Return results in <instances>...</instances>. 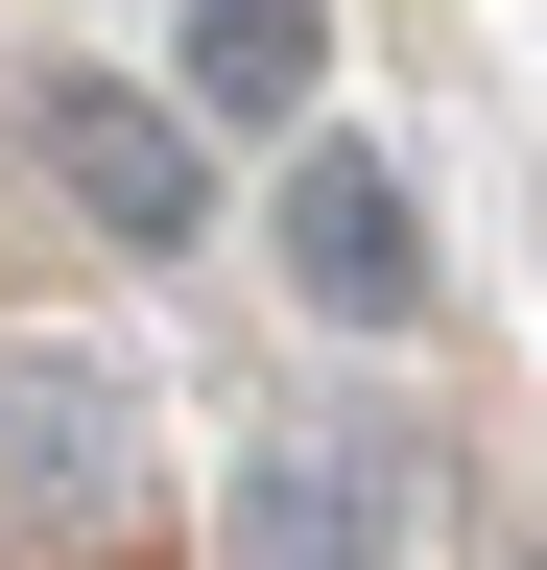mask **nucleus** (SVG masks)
Masks as SVG:
<instances>
[{"label": "nucleus", "instance_id": "obj_1", "mask_svg": "<svg viewBox=\"0 0 547 570\" xmlns=\"http://www.w3.org/2000/svg\"><path fill=\"white\" fill-rule=\"evenodd\" d=\"M144 523V356L96 333H0V547H119Z\"/></svg>", "mask_w": 547, "mask_h": 570}, {"label": "nucleus", "instance_id": "obj_2", "mask_svg": "<svg viewBox=\"0 0 547 570\" xmlns=\"http://www.w3.org/2000/svg\"><path fill=\"white\" fill-rule=\"evenodd\" d=\"M25 167L72 190L119 262H191V238H215V142L167 119V71H25Z\"/></svg>", "mask_w": 547, "mask_h": 570}, {"label": "nucleus", "instance_id": "obj_3", "mask_svg": "<svg viewBox=\"0 0 547 570\" xmlns=\"http://www.w3.org/2000/svg\"><path fill=\"white\" fill-rule=\"evenodd\" d=\"M262 238H286V309L310 333H404V309H429V214H404V167H381V142H286V190H262Z\"/></svg>", "mask_w": 547, "mask_h": 570}, {"label": "nucleus", "instance_id": "obj_4", "mask_svg": "<svg viewBox=\"0 0 547 570\" xmlns=\"http://www.w3.org/2000/svg\"><path fill=\"white\" fill-rule=\"evenodd\" d=\"M215 570H381V428H262L215 475Z\"/></svg>", "mask_w": 547, "mask_h": 570}, {"label": "nucleus", "instance_id": "obj_5", "mask_svg": "<svg viewBox=\"0 0 547 570\" xmlns=\"http://www.w3.org/2000/svg\"><path fill=\"white\" fill-rule=\"evenodd\" d=\"M310 71H333V0H167V119L191 142H310Z\"/></svg>", "mask_w": 547, "mask_h": 570}, {"label": "nucleus", "instance_id": "obj_6", "mask_svg": "<svg viewBox=\"0 0 547 570\" xmlns=\"http://www.w3.org/2000/svg\"><path fill=\"white\" fill-rule=\"evenodd\" d=\"M500 570H547V547H500Z\"/></svg>", "mask_w": 547, "mask_h": 570}]
</instances>
